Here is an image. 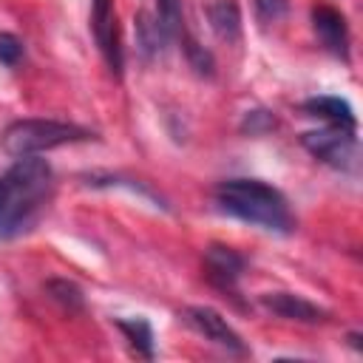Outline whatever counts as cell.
<instances>
[{"instance_id":"obj_15","label":"cell","mask_w":363,"mask_h":363,"mask_svg":"<svg viewBox=\"0 0 363 363\" xmlns=\"http://www.w3.org/2000/svg\"><path fill=\"white\" fill-rule=\"evenodd\" d=\"M45 292H48L57 303H62L68 312L82 309V289H79L77 284L65 281V278H51V281H45Z\"/></svg>"},{"instance_id":"obj_1","label":"cell","mask_w":363,"mask_h":363,"mask_svg":"<svg viewBox=\"0 0 363 363\" xmlns=\"http://www.w3.org/2000/svg\"><path fill=\"white\" fill-rule=\"evenodd\" d=\"M216 201L227 213H233V216H238V218H244L250 224H258L264 230L289 233L292 224H295L292 213L286 207V199L275 187H269V184H264L258 179L221 182L216 187Z\"/></svg>"},{"instance_id":"obj_7","label":"cell","mask_w":363,"mask_h":363,"mask_svg":"<svg viewBox=\"0 0 363 363\" xmlns=\"http://www.w3.org/2000/svg\"><path fill=\"white\" fill-rule=\"evenodd\" d=\"M312 26L320 37V43L335 54L349 60V28H346V17L332 9V6H315L312 9Z\"/></svg>"},{"instance_id":"obj_3","label":"cell","mask_w":363,"mask_h":363,"mask_svg":"<svg viewBox=\"0 0 363 363\" xmlns=\"http://www.w3.org/2000/svg\"><path fill=\"white\" fill-rule=\"evenodd\" d=\"M88 136L94 133L79 125H68L57 119H20L3 130V150L11 156H31V153H43L60 145L82 142Z\"/></svg>"},{"instance_id":"obj_5","label":"cell","mask_w":363,"mask_h":363,"mask_svg":"<svg viewBox=\"0 0 363 363\" xmlns=\"http://www.w3.org/2000/svg\"><path fill=\"white\" fill-rule=\"evenodd\" d=\"M91 31H94V40L108 62V68L122 77V45H119V26H116V11H113V0H94V9H91Z\"/></svg>"},{"instance_id":"obj_20","label":"cell","mask_w":363,"mask_h":363,"mask_svg":"<svg viewBox=\"0 0 363 363\" xmlns=\"http://www.w3.org/2000/svg\"><path fill=\"white\" fill-rule=\"evenodd\" d=\"M0 193H3V190H0Z\"/></svg>"},{"instance_id":"obj_12","label":"cell","mask_w":363,"mask_h":363,"mask_svg":"<svg viewBox=\"0 0 363 363\" xmlns=\"http://www.w3.org/2000/svg\"><path fill=\"white\" fill-rule=\"evenodd\" d=\"M303 108L312 116H323V119H332L340 125H354V113H352L349 102H343L340 96H312L303 102Z\"/></svg>"},{"instance_id":"obj_11","label":"cell","mask_w":363,"mask_h":363,"mask_svg":"<svg viewBox=\"0 0 363 363\" xmlns=\"http://www.w3.org/2000/svg\"><path fill=\"white\" fill-rule=\"evenodd\" d=\"M164 43H167V37H164V31L159 28L156 17L147 14V11H139V14H136V45H139L142 57H145V60L159 57Z\"/></svg>"},{"instance_id":"obj_14","label":"cell","mask_w":363,"mask_h":363,"mask_svg":"<svg viewBox=\"0 0 363 363\" xmlns=\"http://www.w3.org/2000/svg\"><path fill=\"white\" fill-rule=\"evenodd\" d=\"M116 326L125 332V337L130 340V346L142 354V357H153V329L145 318H130V320H116Z\"/></svg>"},{"instance_id":"obj_13","label":"cell","mask_w":363,"mask_h":363,"mask_svg":"<svg viewBox=\"0 0 363 363\" xmlns=\"http://www.w3.org/2000/svg\"><path fill=\"white\" fill-rule=\"evenodd\" d=\"M156 23L164 31L167 40H182L184 37V11L182 0H156Z\"/></svg>"},{"instance_id":"obj_8","label":"cell","mask_w":363,"mask_h":363,"mask_svg":"<svg viewBox=\"0 0 363 363\" xmlns=\"http://www.w3.org/2000/svg\"><path fill=\"white\" fill-rule=\"evenodd\" d=\"M264 309H269L272 315L278 318H286V320H298V323H320L326 320V312L318 309L315 303H309L306 298L301 295H292V292H269L261 298Z\"/></svg>"},{"instance_id":"obj_9","label":"cell","mask_w":363,"mask_h":363,"mask_svg":"<svg viewBox=\"0 0 363 363\" xmlns=\"http://www.w3.org/2000/svg\"><path fill=\"white\" fill-rule=\"evenodd\" d=\"M204 269H207V278L216 286L230 289L238 281V275L244 272V258L230 247L213 244V247L204 250Z\"/></svg>"},{"instance_id":"obj_16","label":"cell","mask_w":363,"mask_h":363,"mask_svg":"<svg viewBox=\"0 0 363 363\" xmlns=\"http://www.w3.org/2000/svg\"><path fill=\"white\" fill-rule=\"evenodd\" d=\"M182 45H184V54H187V60H190V65L196 68V74L199 77H213V71H216V60H213V54L210 51H204V45H199L193 37H182Z\"/></svg>"},{"instance_id":"obj_18","label":"cell","mask_w":363,"mask_h":363,"mask_svg":"<svg viewBox=\"0 0 363 363\" xmlns=\"http://www.w3.org/2000/svg\"><path fill=\"white\" fill-rule=\"evenodd\" d=\"M20 57H23V43L14 34L0 31V62L3 65H17Z\"/></svg>"},{"instance_id":"obj_10","label":"cell","mask_w":363,"mask_h":363,"mask_svg":"<svg viewBox=\"0 0 363 363\" xmlns=\"http://www.w3.org/2000/svg\"><path fill=\"white\" fill-rule=\"evenodd\" d=\"M207 17L213 31L221 40H238L241 34V11L235 6V0H216L207 6Z\"/></svg>"},{"instance_id":"obj_4","label":"cell","mask_w":363,"mask_h":363,"mask_svg":"<svg viewBox=\"0 0 363 363\" xmlns=\"http://www.w3.org/2000/svg\"><path fill=\"white\" fill-rule=\"evenodd\" d=\"M303 147L318 156L320 162L332 167H349L357 156V139H354V125H329L323 130H309L303 133Z\"/></svg>"},{"instance_id":"obj_17","label":"cell","mask_w":363,"mask_h":363,"mask_svg":"<svg viewBox=\"0 0 363 363\" xmlns=\"http://www.w3.org/2000/svg\"><path fill=\"white\" fill-rule=\"evenodd\" d=\"M255 11L261 23H278L289 11V0H255Z\"/></svg>"},{"instance_id":"obj_2","label":"cell","mask_w":363,"mask_h":363,"mask_svg":"<svg viewBox=\"0 0 363 363\" xmlns=\"http://www.w3.org/2000/svg\"><path fill=\"white\" fill-rule=\"evenodd\" d=\"M51 184V167L45 159L31 156H17L6 179L0 182V227L3 230H17L31 218V213L40 207L45 199V190Z\"/></svg>"},{"instance_id":"obj_6","label":"cell","mask_w":363,"mask_h":363,"mask_svg":"<svg viewBox=\"0 0 363 363\" xmlns=\"http://www.w3.org/2000/svg\"><path fill=\"white\" fill-rule=\"evenodd\" d=\"M184 320L199 332L204 335L207 340H213L216 346L227 349V352H235V354H244V343L238 337V332L210 306H187L184 309Z\"/></svg>"},{"instance_id":"obj_19","label":"cell","mask_w":363,"mask_h":363,"mask_svg":"<svg viewBox=\"0 0 363 363\" xmlns=\"http://www.w3.org/2000/svg\"><path fill=\"white\" fill-rule=\"evenodd\" d=\"M272 125H275V119H272L269 111H250L244 116V122H241V130H247V133H264Z\"/></svg>"}]
</instances>
